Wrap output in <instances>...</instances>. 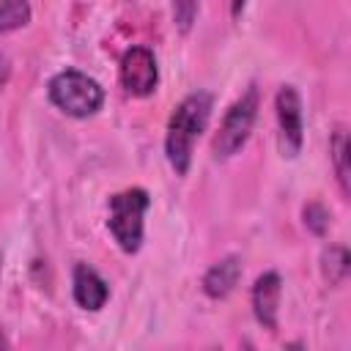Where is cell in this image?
<instances>
[{"label": "cell", "mask_w": 351, "mask_h": 351, "mask_svg": "<svg viewBox=\"0 0 351 351\" xmlns=\"http://www.w3.org/2000/svg\"><path fill=\"white\" fill-rule=\"evenodd\" d=\"M211 110H214V96L208 90H195L173 107V115L167 121V134H165V156L176 170V176L189 173L195 143L206 132Z\"/></svg>", "instance_id": "6da1fadb"}, {"label": "cell", "mask_w": 351, "mask_h": 351, "mask_svg": "<svg viewBox=\"0 0 351 351\" xmlns=\"http://www.w3.org/2000/svg\"><path fill=\"white\" fill-rule=\"evenodd\" d=\"M49 101L69 118H90L104 104V88L80 69H63L47 82Z\"/></svg>", "instance_id": "7a4b0ae2"}, {"label": "cell", "mask_w": 351, "mask_h": 351, "mask_svg": "<svg viewBox=\"0 0 351 351\" xmlns=\"http://www.w3.org/2000/svg\"><path fill=\"white\" fill-rule=\"evenodd\" d=\"M151 206V197L143 186H129L123 192L110 195L107 203V228L115 239V244L134 255L143 247V230H145V211Z\"/></svg>", "instance_id": "3957f363"}, {"label": "cell", "mask_w": 351, "mask_h": 351, "mask_svg": "<svg viewBox=\"0 0 351 351\" xmlns=\"http://www.w3.org/2000/svg\"><path fill=\"white\" fill-rule=\"evenodd\" d=\"M255 118H258V90L247 88L228 107V112H225V118L214 134V143H211L214 159H230L233 154H239L252 134Z\"/></svg>", "instance_id": "277c9868"}, {"label": "cell", "mask_w": 351, "mask_h": 351, "mask_svg": "<svg viewBox=\"0 0 351 351\" xmlns=\"http://www.w3.org/2000/svg\"><path fill=\"white\" fill-rule=\"evenodd\" d=\"M274 112H277V140L282 156L293 159L302 151L304 143V118H302V96L293 85H280L274 96Z\"/></svg>", "instance_id": "5b68a950"}, {"label": "cell", "mask_w": 351, "mask_h": 351, "mask_svg": "<svg viewBox=\"0 0 351 351\" xmlns=\"http://www.w3.org/2000/svg\"><path fill=\"white\" fill-rule=\"evenodd\" d=\"M118 77L126 93L132 96H151L159 85V66H156V55L143 47L134 44L121 55V66H118Z\"/></svg>", "instance_id": "8992f818"}, {"label": "cell", "mask_w": 351, "mask_h": 351, "mask_svg": "<svg viewBox=\"0 0 351 351\" xmlns=\"http://www.w3.org/2000/svg\"><path fill=\"white\" fill-rule=\"evenodd\" d=\"M280 296H282V277L277 271H263L252 291H250V302H252V313L255 321L274 332L277 329V315H280Z\"/></svg>", "instance_id": "52a82bcc"}, {"label": "cell", "mask_w": 351, "mask_h": 351, "mask_svg": "<svg viewBox=\"0 0 351 351\" xmlns=\"http://www.w3.org/2000/svg\"><path fill=\"white\" fill-rule=\"evenodd\" d=\"M71 296L82 310H101L110 299V285L107 280L88 263H77L71 269Z\"/></svg>", "instance_id": "ba28073f"}, {"label": "cell", "mask_w": 351, "mask_h": 351, "mask_svg": "<svg viewBox=\"0 0 351 351\" xmlns=\"http://www.w3.org/2000/svg\"><path fill=\"white\" fill-rule=\"evenodd\" d=\"M241 280V258L239 255H225L217 263H211L200 280V288L208 299H225L233 293V288Z\"/></svg>", "instance_id": "9c48e42d"}, {"label": "cell", "mask_w": 351, "mask_h": 351, "mask_svg": "<svg viewBox=\"0 0 351 351\" xmlns=\"http://www.w3.org/2000/svg\"><path fill=\"white\" fill-rule=\"evenodd\" d=\"M351 271V255L343 244H329L321 252V274L329 285H340Z\"/></svg>", "instance_id": "30bf717a"}, {"label": "cell", "mask_w": 351, "mask_h": 351, "mask_svg": "<svg viewBox=\"0 0 351 351\" xmlns=\"http://www.w3.org/2000/svg\"><path fill=\"white\" fill-rule=\"evenodd\" d=\"M329 151H332V165H335L337 184H340L343 195L348 197L351 195V167H348V132L346 129H335Z\"/></svg>", "instance_id": "8fae6325"}, {"label": "cell", "mask_w": 351, "mask_h": 351, "mask_svg": "<svg viewBox=\"0 0 351 351\" xmlns=\"http://www.w3.org/2000/svg\"><path fill=\"white\" fill-rule=\"evenodd\" d=\"M30 16H33V8L25 0H5V3H0V33H11V30L25 27L30 22Z\"/></svg>", "instance_id": "7c38bea8"}, {"label": "cell", "mask_w": 351, "mask_h": 351, "mask_svg": "<svg viewBox=\"0 0 351 351\" xmlns=\"http://www.w3.org/2000/svg\"><path fill=\"white\" fill-rule=\"evenodd\" d=\"M302 219H304V228H307L313 236H326V230H329V211H326L324 203H318V200L304 203Z\"/></svg>", "instance_id": "4fadbf2b"}, {"label": "cell", "mask_w": 351, "mask_h": 351, "mask_svg": "<svg viewBox=\"0 0 351 351\" xmlns=\"http://www.w3.org/2000/svg\"><path fill=\"white\" fill-rule=\"evenodd\" d=\"M197 14H200V5L192 3V0H181V3L173 5V19H176V25H178L181 33H189L192 30Z\"/></svg>", "instance_id": "5bb4252c"}, {"label": "cell", "mask_w": 351, "mask_h": 351, "mask_svg": "<svg viewBox=\"0 0 351 351\" xmlns=\"http://www.w3.org/2000/svg\"><path fill=\"white\" fill-rule=\"evenodd\" d=\"M8 80H11V60L0 52V90L8 85Z\"/></svg>", "instance_id": "9a60e30c"}, {"label": "cell", "mask_w": 351, "mask_h": 351, "mask_svg": "<svg viewBox=\"0 0 351 351\" xmlns=\"http://www.w3.org/2000/svg\"><path fill=\"white\" fill-rule=\"evenodd\" d=\"M0 351H11V348H8V337H5V332H3V326H0Z\"/></svg>", "instance_id": "2e32d148"}, {"label": "cell", "mask_w": 351, "mask_h": 351, "mask_svg": "<svg viewBox=\"0 0 351 351\" xmlns=\"http://www.w3.org/2000/svg\"><path fill=\"white\" fill-rule=\"evenodd\" d=\"M239 351H255V348H252V343H241Z\"/></svg>", "instance_id": "e0dca14e"}, {"label": "cell", "mask_w": 351, "mask_h": 351, "mask_svg": "<svg viewBox=\"0 0 351 351\" xmlns=\"http://www.w3.org/2000/svg\"><path fill=\"white\" fill-rule=\"evenodd\" d=\"M211 351H217V348H211Z\"/></svg>", "instance_id": "ac0fdd59"}]
</instances>
